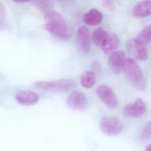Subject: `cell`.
I'll use <instances>...</instances> for the list:
<instances>
[{"label": "cell", "instance_id": "obj_1", "mask_svg": "<svg viewBox=\"0 0 151 151\" xmlns=\"http://www.w3.org/2000/svg\"><path fill=\"white\" fill-rule=\"evenodd\" d=\"M44 28L57 38L67 41L71 37V32L63 17L58 12L49 11L45 15Z\"/></svg>", "mask_w": 151, "mask_h": 151}, {"label": "cell", "instance_id": "obj_2", "mask_svg": "<svg viewBox=\"0 0 151 151\" xmlns=\"http://www.w3.org/2000/svg\"><path fill=\"white\" fill-rule=\"evenodd\" d=\"M123 70L127 79L135 88L139 90L145 88V78L140 68L133 60L126 59Z\"/></svg>", "mask_w": 151, "mask_h": 151}, {"label": "cell", "instance_id": "obj_3", "mask_svg": "<svg viewBox=\"0 0 151 151\" xmlns=\"http://www.w3.org/2000/svg\"><path fill=\"white\" fill-rule=\"evenodd\" d=\"M76 82L70 79H63L54 81H40L35 83L36 88L51 91H66L74 88Z\"/></svg>", "mask_w": 151, "mask_h": 151}, {"label": "cell", "instance_id": "obj_4", "mask_svg": "<svg viewBox=\"0 0 151 151\" xmlns=\"http://www.w3.org/2000/svg\"><path fill=\"white\" fill-rule=\"evenodd\" d=\"M102 132L108 136L119 135L122 130L123 125L120 119L115 116H106L102 118L100 123Z\"/></svg>", "mask_w": 151, "mask_h": 151}, {"label": "cell", "instance_id": "obj_5", "mask_svg": "<svg viewBox=\"0 0 151 151\" xmlns=\"http://www.w3.org/2000/svg\"><path fill=\"white\" fill-rule=\"evenodd\" d=\"M100 100L109 108L114 109L117 106L118 100L112 88L106 85L100 86L96 90Z\"/></svg>", "mask_w": 151, "mask_h": 151}, {"label": "cell", "instance_id": "obj_6", "mask_svg": "<svg viewBox=\"0 0 151 151\" xmlns=\"http://www.w3.org/2000/svg\"><path fill=\"white\" fill-rule=\"evenodd\" d=\"M66 102L68 107L72 110H83L87 106L86 96L79 91H75L71 93L67 98Z\"/></svg>", "mask_w": 151, "mask_h": 151}, {"label": "cell", "instance_id": "obj_7", "mask_svg": "<svg viewBox=\"0 0 151 151\" xmlns=\"http://www.w3.org/2000/svg\"><path fill=\"white\" fill-rule=\"evenodd\" d=\"M76 44L81 53L86 54L91 49V37L90 31L86 27H81L77 33Z\"/></svg>", "mask_w": 151, "mask_h": 151}, {"label": "cell", "instance_id": "obj_8", "mask_svg": "<svg viewBox=\"0 0 151 151\" xmlns=\"http://www.w3.org/2000/svg\"><path fill=\"white\" fill-rule=\"evenodd\" d=\"M146 110V106L144 101L137 99L133 103H129L124 106L123 114L127 118H136L144 114Z\"/></svg>", "mask_w": 151, "mask_h": 151}, {"label": "cell", "instance_id": "obj_9", "mask_svg": "<svg viewBox=\"0 0 151 151\" xmlns=\"http://www.w3.org/2000/svg\"><path fill=\"white\" fill-rule=\"evenodd\" d=\"M127 47L132 55L138 60H145L147 59L148 55L146 47L137 39L128 40Z\"/></svg>", "mask_w": 151, "mask_h": 151}, {"label": "cell", "instance_id": "obj_10", "mask_svg": "<svg viewBox=\"0 0 151 151\" xmlns=\"http://www.w3.org/2000/svg\"><path fill=\"white\" fill-rule=\"evenodd\" d=\"M125 60V53L121 50L116 51L110 55L109 58V66L115 74L118 75L121 73L123 70Z\"/></svg>", "mask_w": 151, "mask_h": 151}, {"label": "cell", "instance_id": "obj_11", "mask_svg": "<svg viewBox=\"0 0 151 151\" xmlns=\"http://www.w3.org/2000/svg\"><path fill=\"white\" fill-rule=\"evenodd\" d=\"M119 44V38L116 34L112 32H107L101 46L106 54L111 55L115 52Z\"/></svg>", "mask_w": 151, "mask_h": 151}, {"label": "cell", "instance_id": "obj_12", "mask_svg": "<svg viewBox=\"0 0 151 151\" xmlns=\"http://www.w3.org/2000/svg\"><path fill=\"white\" fill-rule=\"evenodd\" d=\"M17 102L24 106H32L38 102L39 97L37 93L29 91H22L16 95Z\"/></svg>", "mask_w": 151, "mask_h": 151}, {"label": "cell", "instance_id": "obj_13", "mask_svg": "<svg viewBox=\"0 0 151 151\" xmlns=\"http://www.w3.org/2000/svg\"><path fill=\"white\" fill-rule=\"evenodd\" d=\"M132 14L137 18L149 16L151 14V1H145L137 3L132 9Z\"/></svg>", "mask_w": 151, "mask_h": 151}, {"label": "cell", "instance_id": "obj_14", "mask_svg": "<svg viewBox=\"0 0 151 151\" xmlns=\"http://www.w3.org/2000/svg\"><path fill=\"white\" fill-rule=\"evenodd\" d=\"M103 18L102 14L99 10L93 9L85 14L84 21L87 25L96 26L101 23Z\"/></svg>", "mask_w": 151, "mask_h": 151}, {"label": "cell", "instance_id": "obj_15", "mask_svg": "<svg viewBox=\"0 0 151 151\" xmlns=\"http://www.w3.org/2000/svg\"><path fill=\"white\" fill-rule=\"evenodd\" d=\"M95 74L92 71H87L82 75L80 79L81 85L86 89L92 88L96 83Z\"/></svg>", "mask_w": 151, "mask_h": 151}, {"label": "cell", "instance_id": "obj_16", "mask_svg": "<svg viewBox=\"0 0 151 151\" xmlns=\"http://www.w3.org/2000/svg\"><path fill=\"white\" fill-rule=\"evenodd\" d=\"M137 39L144 45L151 41V24L145 27L139 32Z\"/></svg>", "mask_w": 151, "mask_h": 151}, {"label": "cell", "instance_id": "obj_17", "mask_svg": "<svg viewBox=\"0 0 151 151\" xmlns=\"http://www.w3.org/2000/svg\"><path fill=\"white\" fill-rule=\"evenodd\" d=\"M107 32L102 28H98L93 31L92 36L93 43L98 46H101Z\"/></svg>", "mask_w": 151, "mask_h": 151}, {"label": "cell", "instance_id": "obj_18", "mask_svg": "<svg viewBox=\"0 0 151 151\" xmlns=\"http://www.w3.org/2000/svg\"><path fill=\"white\" fill-rule=\"evenodd\" d=\"M151 137V121L148 122L143 129L140 135V141L146 142Z\"/></svg>", "mask_w": 151, "mask_h": 151}, {"label": "cell", "instance_id": "obj_19", "mask_svg": "<svg viewBox=\"0 0 151 151\" xmlns=\"http://www.w3.org/2000/svg\"><path fill=\"white\" fill-rule=\"evenodd\" d=\"M6 11L5 7L2 3H0V23L1 26H2L5 24L6 19Z\"/></svg>", "mask_w": 151, "mask_h": 151}, {"label": "cell", "instance_id": "obj_20", "mask_svg": "<svg viewBox=\"0 0 151 151\" xmlns=\"http://www.w3.org/2000/svg\"><path fill=\"white\" fill-rule=\"evenodd\" d=\"M32 3L33 5L41 9H45L48 6L50 3L48 1H32Z\"/></svg>", "mask_w": 151, "mask_h": 151}, {"label": "cell", "instance_id": "obj_21", "mask_svg": "<svg viewBox=\"0 0 151 151\" xmlns=\"http://www.w3.org/2000/svg\"><path fill=\"white\" fill-rule=\"evenodd\" d=\"M103 6L105 8L110 11H114L115 9L114 2L111 1H103Z\"/></svg>", "mask_w": 151, "mask_h": 151}, {"label": "cell", "instance_id": "obj_22", "mask_svg": "<svg viewBox=\"0 0 151 151\" xmlns=\"http://www.w3.org/2000/svg\"><path fill=\"white\" fill-rule=\"evenodd\" d=\"M92 71L94 74L98 73L100 71L101 66L99 63L97 61H94L91 66Z\"/></svg>", "mask_w": 151, "mask_h": 151}, {"label": "cell", "instance_id": "obj_23", "mask_svg": "<svg viewBox=\"0 0 151 151\" xmlns=\"http://www.w3.org/2000/svg\"><path fill=\"white\" fill-rule=\"evenodd\" d=\"M145 151H151V144L146 147Z\"/></svg>", "mask_w": 151, "mask_h": 151}]
</instances>
